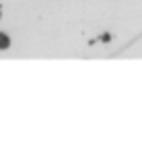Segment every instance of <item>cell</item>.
Here are the masks:
<instances>
[{
	"instance_id": "cell-1",
	"label": "cell",
	"mask_w": 142,
	"mask_h": 150,
	"mask_svg": "<svg viewBox=\"0 0 142 150\" xmlns=\"http://www.w3.org/2000/svg\"><path fill=\"white\" fill-rule=\"evenodd\" d=\"M11 45V39H9V35L6 33H0V50H6Z\"/></svg>"
}]
</instances>
